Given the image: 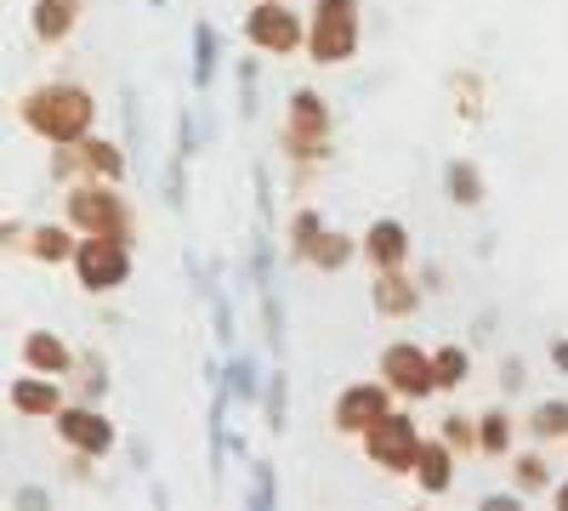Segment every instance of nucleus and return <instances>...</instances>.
<instances>
[{
	"mask_svg": "<svg viewBox=\"0 0 568 511\" xmlns=\"http://www.w3.org/2000/svg\"><path fill=\"white\" fill-rule=\"evenodd\" d=\"M251 188H256V216H262V222H273V176H267V165H262V160L251 165Z\"/></svg>",
	"mask_w": 568,
	"mask_h": 511,
	"instance_id": "nucleus-39",
	"label": "nucleus"
},
{
	"mask_svg": "<svg viewBox=\"0 0 568 511\" xmlns=\"http://www.w3.org/2000/svg\"><path fill=\"white\" fill-rule=\"evenodd\" d=\"M524 381H529V364L517 352H506L500 358V392H524Z\"/></svg>",
	"mask_w": 568,
	"mask_h": 511,
	"instance_id": "nucleus-40",
	"label": "nucleus"
},
{
	"mask_svg": "<svg viewBox=\"0 0 568 511\" xmlns=\"http://www.w3.org/2000/svg\"><path fill=\"white\" fill-rule=\"evenodd\" d=\"M551 364H557L562 376H568V336H557V341H551Z\"/></svg>",
	"mask_w": 568,
	"mask_h": 511,
	"instance_id": "nucleus-45",
	"label": "nucleus"
},
{
	"mask_svg": "<svg viewBox=\"0 0 568 511\" xmlns=\"http://www.w3.org/2000/svg\"><path fill=\"white\" fill-rule=\"evenodd\" d=\"M142 7H154V12H165V7H171V0H142Z\"/></svg>",
	"mask_w": 568,
	"mask_h": 511,
	"instance_id": "nucleus-47",
	"label": "nucleus"
},
{
	"mask_svg": "<svg viewBox=\"0 0 568 511\" xmlns=\"http://www.w3.org/2000/svg\"><path fill=\"white\" fill-rule=\"evenodd\" d=\"M245 505H251V511H273V505H278V472H273V460H251Z\"/></svg>",
	"mask_w": 568,
	"mask_h": 511,
	"instance_id": "nucleus-33",
	"label": "nucleus"
},
{
	"mask_svg": "<svg viewBox=\"0 0 568 511\" xmlns=\"http://www.w3.org/2000/svg\"><path fill=\"white\" fill-rule=\"evenodd\" d=\"M358 245H364V262H369V273H387V267H409V227L398 222V216H375L364 234H358Z\"/></svg>",
	"mask_w": 568,
	"mask_h": 511,
	"instance_id": "nucleus-17",
	"label": "nucleus"
},
{
	"mask_svg": "<svg viewBox=\"0 0 568 511\" xmlns=\"http://www.w3.org/2000/svg\"><path fill=\"white\" fill-rule=\"evenodd\" d=\"M358 40H364L358 0H313L307 7V63L342 69L358 58Z\"/></svg>",
	"mask_w": 568,
	"mask_h": 511,
	"instance_id": "nucleus-4",
	"label": "nucleus"
},
{
	"mask_svg": "<svg viewBox=\"0 0 568 511\" xmlns=\"http://www.w3.org/2000/svg\"><path fill=\"white\" fill-rule=\"evenodd\" d=\"M74 285L85 296H114L131 285V239H109V234H80V251H74Z\"/></svg>",
	"mask_w": 568,
	"mask_h": 511,
	"instance_id": "nucleus-8",
	"label": "nucleus"
},
{
	"mask_svg": "<svg viewBox=\"0 0 568 511\" xmlns=\"http://www.w3.org/2000/svg\"><path fill=\"white\" fill-rule=\"evenodd\" d=\"M23 369H40V376H74L80 352L58 330H29L23 336Z\"/></svg>",
	"mask_w": 568,
	"mask_h": 511,
	"instance_id": "nucleus-19",
	"label": "nucleus"
},
{
	"mask_svg": "<svg viewBox=\"0 0 568 511\" xmlns=\"http://www.w3.org/2000/svg\"><path fill=\"white\" fill-rule=\"evenodd\" d=\"M438 438H444L460 460H478V454H484V449H478V415H466V409H449V415H444Z\"/></svg>",
	"mask_w": 568,
	"mask_h": 511,
	"instance_id": "nucleus-31",
	"label": "nucleus"
},
{
	"mask_svg": "<svg viewBox=\"0 0 568 511\" xmlns=\"http://www.w3.org/2000/svg\"><path fill=\"white\" fill-rule=\"evenodd\" d=\"M353 256H364V245L353 234H342V227H324V234L313 239V251H307V267L313 273H342Z\"/></svg>",
	"mask_w": 568,
	"mask_h": 511,
	"instance_id": "nucleus-24",
	"label": "nucleus"
},
{
	"mask_svg": "<svg viewBox=\"0 0 568 511\" xmlns=\"http://www.w3.org/2000/svg\"><path fill=\"white\" fill-rule=\"evenodd\" d=\"M415 278H420V285H426V290H444V267H420Z\"/></svg>",
	"mask_w": 568,
	"mask_h": 511,
	"instance_id": "nucleus-44",
	"label": "nucleus"
},
{
	"mask_svg": "<svg viewBox=\"0 0 568 511\" xmlns=\"http://www.w3.org/2000/svg\"><path fill=\"white\" fill-rule=\"evenodd\" d=\"M40 267H69L74 262V251H80V234L69 222H40V227H29V245H23Z\"/></svg>",
	"mask_w": 568,
	"mask_h": 511,
	"instance_id": "nucleus-21",
	"label": "nucleus"
},
{
	"mask_svg": "<svg viewBox=\"0 0 568 511\" xmlns=\"http://www.w3.org/2000/svg\"><path fill=\"white\" fill-rule=\"evenodd\" d=\"M12 505H18V511H52V494L34 489V483H23V489L12 494Z\"/></svg>",
	"mask_w": 568,
	"mask_h": 511,
	"instance_id": "nucleus-41",
	"label": "nucleus"
},
{
	"mask_svg": "<svg viewBox=\"0 0 568 511\" xmlns=\"http://www.w3.org/2000/svg\"><path fill=\"white\" fill-rule=\"evenodd\" d=\"M7 403H12V415H23V421H58V409H63L69 398H63V381H58V376H40V369H29V376L12 381Z\"/></svg>",
	"mask_w": 568,
	"mask_h": 511,
	"instance_id": "nucleus-15",
	"label": "nucleus"
},
{
	"mask_svg": "<svg viewBox=\"0 0 568 511\" xmlns=\"http://www.w3.org/2000/svg\"><path fill=\"white\" fill-rule=\"evenodd\" d=\"M433 376H438V392H460L466 376H471V352H466L460 341L433 347Z\"/></svg>",
	"mask_w": 568,
	"mask_h": 511,
	"instance_id": "nucleus-30",
	"label": "nucleus"
},
{
	"mask_svg": "<svg viewBox=\"0 0 568 511\" xmlns=\"http://www.w3.org/2000/svg\"><path fill=\"white\" fill-rule=\"evenodd\" d=\"M233 80H240V114H245V120H256V98H262V58H240Z\"/></svg>",
	"mask_w": 568,
	"mask_h": 511,
	"instance_id": "nucleus-36",
	"label": "nucleus"
},
{
	"mask_svg": "<svg viewBox=\"0 0 568 511\" xmlns=\"http://www.w3.org/2000/svg\"><path fill=\"white\" fill-rule=\"evenodd\" d=\"M455 460H460V454H455L444 438H426V443H420V460H415V472H409L415 489H420L426 500H444V494L455 489Z\"/></svg>",
	"mask_w": 568,
	"mask_h": 511,
	"instance_id": "nucleus-18",
	"label": "nucleus"
},
{
	"mask_svg": "<svg viewBox=\"0 0 568 511\" xmlns=\"http://www.w3.org/2000/svg\"><path fill=\"white\" fill-rule=\"evenodd\" d=\"M511 432H517L511 409H506V403H489V409L478 415V449H484V460H506V454H511Z\"/></svg>",
	"mask_w": 568,
	"mask_h": 511,
	"instance_id": "nucleus-25",
	"label": "nucleus"
},
{
	"mask_svg": "<svg viewBox=\"0 0 568 511\" xmlns=\"http://www.w3.org/2000/svg\"><path fill=\"white\" fill-rule=\"evenodd\" d=\"M444 194H449V205H460V211H478L484 194H489L478 160H449V165H444Z\"/></svg>",
	"mask_w": 568,
	"mask_h": 511,
	"instance_id": "nucleus-23",
	"label": "nucleus"
},
{
	"mask_svg": "<svg viewBox=\"0 0 568 511\" xmlns=\"http://www.w3.org/2000/svg\"><path fill=\"white\" fill-rule=\"evenodd\" d=\"M551 505H557V511H568V483H557V489H551Z\"/></svg>",
	"mask_w": 568,
	"mask_h": 511,
	"instance_id": "nucleus-46",
	"label": "nucleus"
},
{
	"mask_svg": "<svg viewBox=\"0 0 568 511\" xmlns=\"http://www.w3.org/2000/svg\"><path fill=\"white\" fill-rule=\"evenodd\" d=\"M511 483L524 489L529 500L535 494H551L557 483H551V460L540 454V449H524V454H511Z\"/></svg>",
	"mask_w": 568,
	"mask_h": 511,
	"instance_id": "nucleus-29",
	"label": "nucleus"
},
{
	"mask_svg": "<svg viewBox=\"0 0 568 511\" xmlns=\"http://www.w3.org/2000/svg\"><path fill=\"white\" fill-rule=\"evenodd\" d=\"M262 415H267V432H273V438H284V427H291V376H284V364H273V369H267Z\"/></svg>",
	"mask_w": 568,
	"mask_h": 511,
	"instance_id": "nucleus-28",
	"label": "nucleus"
},
{
	"mask_svg": "<svg viewBox=\"0 0 568 511\" xmlns=\"http://www.w3.org/2000/svg\"><path fill=\"white\" fill-rule=\"evenodd\" d=\"M382 381H387L404 403H426V398L438 392L433 352L415 347V341H387V347H382Z\"/></svg>",
	"mask_w": 568,
	"mask_h": 511,
	"instance_id": "nucleus-10",
	"label": "nucleus"
},
{
	"mask_svg": "<svg viewBox=\"0 0 568 511\" xmlns=\"http://www.w3.org/2000/svg\"><path fill=\"white\" fill-rule=\"evenodd\" d=\"M187 165H194V160L176 154V149H171V160L160 165V194H165V205H171L176 216L187 211Z\"/></svg>",
	"mask_w": 568,
	"mask_h": 511,
	"instance_id": "nucleus-32",
	"label": "nucleus"
},
{
	"mask_svg": "<svg viewBox=\"0 0 568 511\" xmlns=\"http://www.w3.org/2000/svg\"><path fill=\"white\" fill-rule=\"evenodd\" d=\"M426 285L409 278V267H387V273H369V307L382 318H415L420 313Z\"/></svg>",
	"mask_w": 568,
	"mask_h": 511,
	"instance_id": "nucleus-14",
	"label": "nucleus"
},
{
	"mask_svg": "<svg viewBox=\"0 0 568 511\" xmlns=\"http://www.w3.org/2000/svg\"><path fill=\"white\" fill-rule=\"evenodd\" d=\"M120 103H125V149H142V98H136V85H120Z\"/></svg>",
	"mask_w": 568,
	"mask_h": 511,
	"instance_id": "nucleus-38",
	"label": "nucleus"
},
{
	"mask_svg": "<svg viewBox=\"0 0 568 511\" xmlns=\"http://www.w3.org/2000/svg\"><path fill=\"white\" fill-rule=\"evenodd\" d=\"M222 376H227V392L240 409H256L262 392H267V369L256 364V352H227L222 358Z\"/></svg>",
	"mask_w": 568,
	"mask_h": 511,
	"instance_id": "nucleus-22",
	"label": "nucleus"
},
{
	"mask_svg": "<svg viewBox=\"0 0 568 511\" xmlns=\"http://www.w3.org/2000/svg\"><path fill=\"white\" fill-rule=\"evenodd\" d=\"M45 171H52L58 188H69V182H91V176H103V182H120L125 188V176H131V160H125V143H114V136H80V143H58L52 160H45Z\"/></svg>",
	"mask_w": 568,
	"mask_h": 511,
	"instance_id": "nucleus-6",
	"label": "nucleus"
},
{
	"mask_svg": "<svg viewBox=\"0 0 568 511\" xmlns=\"http://www.w3.org/2000/svg\"><path fill=\"white\" fill-rule=\"evenodd\" d=\"M182 267H187V278H194V290L205 296V307H211V336L233 352V336H240V318H233V302H227V285H222V267L211 262V267H200V256L187 251L182 256Z\"/></svg>",
	"mask_w": 568,
	"mask_h": 511,
	"instance_id": "nucleus-13",
	"label": "nucleus"
},
{
	"mask_svg": "<svg viewBox=\"0 0 568 511\" xmlns=\"http://www.w3.org/2000/svg\"><path fill=\"white\" fill-rule=\"evenodd\" d=\"M18 125L29 136H40L45 149L80 143V136L98 131V98L80 80H40L18 98Z\"/></svg>",
	"mask_w": 568,
	"mask_h": 511,
	"instance_id": "nucleus-1",
	"label": "nucleus"
},
{
	"mask_svg": "<svg viewBox=\"0 0 568 511\" xmlns=\"http://www.w3.org/2000/svg\"><path fill=\"white\" fill-rule=\"evenodd\" d=\"M63 222L74 234H109V239H136V211L120 194V182H69L63 188Z\"/></svg>",
	"mask_w": 568,
	"mask_h": 511,
	"instance_id": "nucleus-3",
	"label": "nucleus"
},
{
	"mask_svg": "<svg viewBox=\"0 0 568 511\" xmlns=\"http://www.w3.org/2000/svg\"><path fill=\"white\" fill-rule=\"evenodd\" d=\"M245 278L256 290V307H262V330H267V352L284 358L291 347V330H284V285H278V267H273V234L267 222L251 227V245H245Z\"/></svg>",
	"mask_w": 568,
	"mask_h": 511,
	"instance_id": "nucleus-5",
	"label": "nucleus"
},
{
	"mask_svg": "<svg viewBox=\"0 0 568 511\" xmlns=\"http://www.w3.org/2000/svg\"><path fill=\"white\" fill-rule=\"evenodd\" d=\"M393 387L387 381H353L336 392V403H329V427H336V438H364L382 415L393 409Z\"/></svg>",
	"mask_w": 568,
	"mask_h": 511,
	"instance_id": "nucleus-11",
	"label": "nucleus"
},
{
	"mask_svg": "<svg viewBox=\"0 0 568 511\" xmlns=\"http://www.w3.org/2000/svg\"><path fill=\"white\" fill-rule=\"evenodd\" d=\"M524 500H529L524 489H517V494H484L478 511H524Z\"/></svg>",
	"mask_w": 568,
	"mask_h": 511,
	"instance_id": "nucleus-42",
	"label": "nucleus"
},
{
	"mask_svg": "<svg viewBox=\"0 0 568 511\" xmlns=\"http://www.w3.org/2000/svg\"><path fill=\"white\" fill-rule=\"evenodd\" d=\"M216 74H222V29L211 18H194V29H187V85H194V98H205Z\"/></svg>",
	"mask_w": 568,
	"mask_h": 511,
	"instance_id": "nucleus-16",
	"label": "nucleus"
},
{
	"mask_svg": "<svg viewBox=\"0 0 568 511\" xmlns=\"http://www.w3.org/2000/svg\"><path fill=\"white\" fill-rule=\"evenodd\" d=\"M80 29V0H29V34L40 45H63Z\"/></svg>",
	"mask_w": 568,
	"mask_h": 511,
	"instance_id": "nucleus-20",
	"label": "nucleus"
},
{
	"mask_svg": "<svg viewBox=\"0 0 568 511\" xmlns=\"http://www.w3.org/2000/svg\"><path fill=\"white\" fill-rule=\"evenodd\" d=\"M200 109L194 103H182L176 109V154H187V160H200Z\"/></svg>",
	"mask_w": 568,
	"mask_h": 511,
	"instance_id": "nucleus-37",
	"label": "nucleus"
},
{
	"mask_svg": "<svg viewBox=\"0 0 568 511\" xmlns=\"http://www.w3.org/2000/svg\"><path fill=\"white\" fill-rule=\"evenodd\" d=\"M80 7H85V0H80Z\"/></svg>",
	"mask_w": 568,
	"mask_h": 511,
	"instance_id": "nucleus-48",
	"label": "nucleus"
},
{
	"mask_svg": "<svg viewBox=\"0 0 568 511\" xmlns=\"http://www.w3.org/2000/svg\"><path fill=\"white\" fill-rule=\"evenodd\" d=\"M103 392H109V364H103V352H80V398H85V403H103Z\"/></svg>",
	"mask_w": 568,
	"mask_h": 511,
	"instance_id": "nucleus-35",
	"label": "nucleus"
},
{
	"mask_svg": "<svg viewBox=\"0 0 568 511\" xmlns=\"http://www.w3.org/2000/svg\"><path fill=\"white\" fill-rule=\"evenodd\" d=\"M245 40L262 58H296V52H307V18L291 0H256L245 12Z\"/></svg>",
	"mask_w": 568,
	"mask_h": 511,
	"instance_id": "nucleus-9",
	"label": "nucleus"
},
{
	"mask_svg": "<svg viewBox=\"0 0 568 511\" xmlns=\"http://www.w3.org/2000/svg\"><path fill=\"white\" fill-rule=\"evenodd\" d=\"M524 427L535 432V443H568V398H540Z\"/></svg>",
	"mask_w": 568,
	"mask_h": 511,
	"instance_id": "nucleus-27",
	"label": "nucleus"
},
{
	"mask_svg": "<svg viewBox=\"0 0 568 511\" xmlns=\"http://www.w3.org/2000/svg\"><path fill=\"white\" fill-rule=\"evenodd\" d=\"M449 91H455V114H460L466 125H471V120H484V80H478V74H466V69H460V74L449 80Z\"/></svg>",
	"mask_w": 568,
	"mask_h": 511,
	"instance_id": "nucleus-34",
	"label": "nucleus"
},
{
	"mask_svg": "<svg viewBox=\"0 0 568 511\" xmlns=\"http://www.w3.org/2000/svg\"><path fill=\"white\" fill-rule=\"evenodd\" d=\"M318 234H324V216H318L313 205H296L291 222H284V256H291L296 267H307V251H313Z\"/></svg>",
	"mask_w": 568,
	"mask_h": 511,
	"instance_id": "nucleus-26",
	"label": "nucleus"
},
{
	"mask_svg": "<svg viewBox=\"0 0 568 511\" xmlns=\"http://www.w3.org/2000/svg\"><path fill=\"white\" fill-rule=\"evenodd\" d=\"M284 154L296 171H313L336 154V114H329L318 85H296L284 103Z\"/></svg>",
	"mask_w": 568,
	"mask_h": 511,
	"instance_id": "nucleus-2",
	"label": "nucleus"
},
{
	"mask_svg": "<svg viewBox=\"0 0 568 511\" xmlns=\"http://www.w3.org/2000/svg\"><path fill=\"white\" fill-rule=\"evenodd\" d=\"M52 427H58V443H63V449H80V454H91V460L114 454V443H120L114 421H109L98 403H85V398H80V403L69 398V403L58 409V421H52Z\"/></svg>",
	"mask_w": 568,
	"mask_h": 511,
	"instance_id": "nucleus-12",
	"label": "nucleus"
},
{
	"mask_svg": "<svg viewBox=\"0 0 568 511\" xmlns=\"http://www.w3.org/2000/svg\"><path fill=\"white\" fill-rule=\"evenodd\" d=\"M420 443H426V432H420V421H415L409 409H387L382 421L358 438L364 460H369L375 472H387V478H409V472H415Z\"/></svg>",
	"mask_w": 568,
	"mask_h": 511,
	"instance_id": "nucleus-7",
	"label": "nucleus"
},
{
	"mask_svg": "<svg viewBox=\"0 0 568 511\" xmlns=\"http://www.w3.org/2000/svg\"><path fill=\"white\" fill-rule=\"evenodd\" d=\"M0 234H7V251H18V245H29V227H18V222H7V227H0Z\"/></svg>",
	"mask_w": 568,
	"mask_h": 511,
	"instance_id": "nucleus-43",
	"label": "nucleus"
}]
</instances>
